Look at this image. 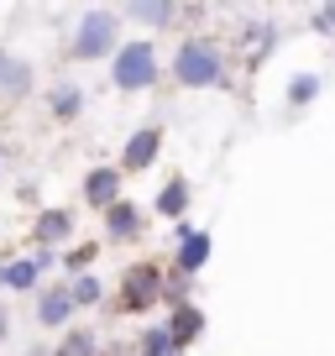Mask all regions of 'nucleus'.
I'll return each mask as SVG.
<instances>
[{"mask_svg":"<svg viewBox=\"0 0 335 356\" xmlns=\"http://www.w3.org/2000/svg\"><path fill=\"white\" fill-rule=\"evenodd\" d=\"M173 79H179L183 89H220V84H231V79H225L220 42H210V37H183L179 53H173Z\"/></svg>","mask_w":335,"mask_h":356,"instance_id":"1","label":"nucleus"},{"mask_svg":"<svg viewBox=\"0 0 335 356\" xmlns=\"http://www.w3.org/2000/svg\"><path fill=\"white\" fill-rule=\"evenodd\" d=\"M111 79L121 95H142V89L157 84V47L152 37H131V42H121V53L111 58Z\"/></svg>","mask_w":335,"mask_h":356,"instance_id":"2","label":"nucleus"},{"mask_svg":"<svg viewBox=\"0 0 335 356\" xmlns=\"http://www.w3.org/2000/svg\"><path fill=\"white\" fill-rule=\"evenodd\" d=\"M121 16L115 11H84L79 16V32L74 42H68V53L79 58V63H95V58H115L121 53Z\"/></svg>","mask_w":335,"mask_h":356,"instance_id":"3","label":"nucleus"},{"mask_svg":"<svg viewBox=\"0 0 335 356\" xmlns=\"http://www.w3.org/2000/svg\"><path fill=\"white\" fill-rule=\"evenodd\" d=\"M163 289H168V278L157 273L152 262H147V267H131V273H126V293H121V309H126V314H142V309H152V304L163 299Z\"/></svg>","mask_w":335,"mask_h":356,"instance_id":"4","label":"nucleus"},{"mask_svg":"<svg viewBox=\"0 0 335 356\" xmlns=\"http://www.w3.org/2000/svg\"><path fill=\"white\" fill-rule=\"evenodd\" d=\"M210 252H215L210 231H199V225H179V246H173V267H179V278H194V273H204Z\"/></svg>","mask_w":335,"mask_h":356,"instance_id":"5","label":"nucleus"},{"mask_svg":"<svg viewBox=\"0 0 335 356\" xmlns=\"http://www.w3.org/2000/svg\"><path fill=\"white\" fill-rule=\"evenodd\" d=\"M157 152H163V126H142V131H131L126 147H121V173H142V168H152Z\"/></svg>","mask_w":335,"mask_h":356,"instance_id":"6","label":"nucleus"},{"mask_svg":"<svg viewBox=\"0 0 335 356\" xmlns=\"http://www.w3.org/2000/svg\"><path fill=\"white\" fill-rule=\"evenodd\" d=\"M84 204L115 210V204H121V168H95V173L84 178Z\"/></svg>","mask_w":335,"mask_h":356,"instance_id":"7","label":"nucleus"},{"mask_svg":"<svg viewBox=\"0 0 335 356\" xmlns=\"http://www.w3.org/2000/svg\"><path fill=\"white\" fill-rule=\"evenodd\" d=\"M74 309H79V304H74L68 289H47L42 299H37V320H42V330H63Z\"/></svg>","mask_w":335,"mask_h":356,"instance_id":"8","label":"nucleus"},{"mask_svg":"<svg viewBox=\"0 0 335 356\" xmlns=\"http://www.w3.org/2000/svg\"><path fill=\"white\" fill-rule=\"evenodd\" d=\"M157 215H163V220H179L183 225V210H189V178H168L163 189H157Z\"/></svg>","mask_w":335,"mask_h":356,"instance_id":"9","label":"nucleus"},{"mask_svg":"<svg viewBox=\"0 0 335 356\" xmlns=\"http://www.w3.org/2000/svg\"><path fill=\"white\" fill-rule=\"evenodd\" d=\"M168 330H173V341H179V346H194L204 335V309H199V304L173 309V314H168Z\"/></svg>","mask_w":335,"mask_h":356,"instance_id":"10","label":"nucleus"},{"mask_svg":"<svg viewBox=\"0 0 335 356\" xmlns=\"http://www.w3.org/2000/svg\"><path fill=\"white\" fill-rule=\"evenodd\" d=\"M272 47H278V26L257 22V26H246V32H241V53H246V63H252V68H257Z\"/></svg>","mask_w":335,"mask_h":356,"instance_id":"11","label":"nucleus"},{"mask_svg":"<svg viewBox=\"0 0 335 356\" xmlns=\"http://www.w3.org/2000/svg\"><path fill=\"white\" fill-rule=\"evenodd\" d=\"M105 231H111V241H131V236L142 231V215H136V204L121 200L115 210H105Z\"/></svg>","mask_w":335,"mask_h":356,"instance_id":"12","label":"nucleus"},{"mask_svg":"<svg viewBox=\"0 0 335 356\" xmlns=\"http://www.w3.org/2000/svg\"><path fill=\"white\" fill-rule=\"evenodd\" d=\"M320 89H325V79H320V74H293V79H288V95H283V100H288V111H304V105L320 100Z\"/></svg>","mask_w":335,"mask_h":356,"instance_id":"13","label":"nucleus"},{"mask_svg":"<svg viewBox=\"0 0 335 356\" xmlns=\"http://www.w3.org/2000/svg\"><path fill=\"white\" fill-rule=\"evenodd\" d=\"M68 231H74V215H68V210H47V215H37V241H42V246L68 241Z\"/></svg>","mask_w":335,"mask_h":356,"instance_id":"14","label":"nucleus"},{"mask_svg":"<svg viewBox=\"0 0 335 356\" xmlns=\"http://www.w3.org/2000/svg\"><path fill=\"white\" fill-rule=\"evenodd\" d=\"M37 278H42V262H37V257L0 267V283H6V289H37Z\"/></svg>","mask_w":335,"mask_h":356,"instance_id":"15","label":"nucleus"},{"mask_svg":"<svg viewBox=\"0 0 335 356\" xmlns=\"http://www.w3.org/2000/svg\"><path fill=\"white\" fill-rule=\"evenodd\" d=\"M142 356H183V346L173 341V330H168V325H147V335H142Z\"/></svg>","mask_w":335,"mask_h":356,"instance_id":"16","label":"nucleus"},{"mask_svg":"<svg viewBox=\"0 0 335 356\" xmlns=\"http://www.w3.org/2000/svg\"><path fill=\"white\" fill-rule=\"evenodd\" d=\"M68 293H74V304L84 309V304H100V299H105V283L84 273V278H74V283H68Z\"/></svg>","mask_w":335,"mask_h":356,"instance_id":"17","label":"nucleus"},{"mask_svg":"<svg viewBox=\"0 0 335 356\" xmlns=\"http://www.w3.org/2000/svg\"><path fill=\"white\" fill-rule=\"evenodd\" d=\"M126 16H136V22H147V26H168L179 16V6H126Z\"/></svg>","mask_w":335,"mask_h":356,"instance_id":"18","label":"nucleus"},{"mask_svg":"<svg viewBox=\"0 0 335 356\" xmlns=\"http://www.w3.org/2000/svg\"><path fill=\"white\" fill-rule=\"evenodd\" d=\"M79 105H84V95H79L74 84H63V89L53 95V111L63 115V121H74V115H79Z\"/></svg>","mask_w":335,"mask_h":356,"instance_id":"19","label":"nucleus"},{"mask_svg":"<svg viewBox=\"0 0 335 356\" xmlns=\"http://www.w3.org/2000/svg\"><path fill=\"white\" fill-rule=\"evenodd\" d=\"M309 26H314L320 37H335V6H314V11H309Z\"/></svg>","mask_w":335,"mask_h":356,"instance_id":"20","label":"nucleus"},{"mask_svg":"<svg viewBox=\"0 0 335 356\" xmlns=\"http://www.w3.org/2000/svg\"><path fill=\"white\" fill-rule=\"evenodd\" d=\"M95 252H100V246H74V252H68V257H63V262H68V267H74V273H84V267H90V262H95Z\"/></svg>","mask_w":335,"mask_h":356,"instance_id":"21","label":"nucleus"},{"mask_svg":"<svg viewBox=\"0 0 335 356\" xmlns=\"http://www.w3.org/2000/svg\"><path fill=\"white\" fill-rule=\"evenodd\" d=\"M90 351H95L90 335H68V341H63V356H90Z\"/></svg>","mask_w":335,"mask_h":356,"instance_id":"22","label":"nucleus"},{"mask_svg":"<svg viewBox=\"0 0 335 356\" xmlns=\"http://www.w3.org/2000/svg\"><path fill=\"white\" fill-rule=\"evenodd\" d=\"M26 79H32V74H26V63H11V68H6V84H11V89H26Z\"/></svg>","mask_w":335,"mask_h":356,"instance_id":"23","label":"nucleus"},{"mask_svg":"<svg viewBox=\"0 0 335 356\" xmlns=\"http://www.w3.org/2000/svg\"><path fill=\"white\" fill-rule=\"evenodd\" d=\"M6 68H11V58H6V47H0V79H6Z\"/></svg>","mask_w":335,"mask_h":356,"instance_id":"24","label":"nucleus"},{"mask_svg":"<svg viewBox=\"0 0 335 356\" xmlns=\"http://www.w3.org/2000/svg\"><path fill=\"white\" fill-rule=\"evenodd\" d=\"M6 330H11V320H6V309H0V335H6Z\"/></svg>","mask_w":335,"mask_h":356,"instance_id":"25","label":"nucleus"},{"mask_svg":"<svg viewBox=\"0 0 335 356\" xmlns=\"http://www.w3.org/2000/svg\"><path fill=\"white\" fill-rule=\"evenodd\" d=\"M0 168H6V152H0Z\"/></svg>","mask_w":335,"mask_h":356,"instance_id":"26","label":"nucleus"}]
</instances>
